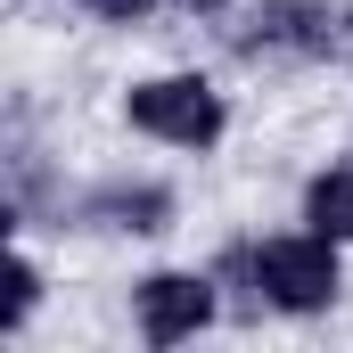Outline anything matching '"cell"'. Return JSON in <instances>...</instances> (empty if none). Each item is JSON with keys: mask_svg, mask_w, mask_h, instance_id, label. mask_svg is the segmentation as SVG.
<instances>
[{"mask_svg": "<svg viewBox=\"0 0 353 353\" xmlns=\"http://www.w3.org/2000/svg\"><path fill=\"white\" fill-rule=\"evenodd\" d=\"M337 41V17L321 0H263L255 25L239 33V50H296V58H321Z\"/></svg>", "mask_w": 353, "mask_h": 353, "instance_id": "277c9868", "label": "cell"}, {"mask_svg": "<svg viewBox=\"0 0 353 353\" xmlns=\"http://www.w3.org/2000/svg\"><path fill=\"white\" fill-rule=\"evenodd\" d=\"M132 123L173 140V148H205L222 132V99L197 83V74H165V83H140L132 90Z\"/></svg>", "mask_w": 353, "mask_h": 353, "instance_id": "7a4b0ae2", "label": "cell"}, {"mask_svg": "<svg viewBox=\"0 0 353 353\" xmlns=\"http://www.w3.org/2000/svg\"><path fill=\"white\" fill-rule=\"evenodd\" d=\"M214 321V288L197 279V271H157L148 288H140V329H148V345H181V337H197Z\"/></svg>", "mask_w": 353, "mask_h": 353, "instance_id": "3957f363", "label": "cell"}, {"mask_svg": "<svg viewBox=\"0 0 353 353\" xmlns=\"http://www.w3.org/2000/svg\"><path fill=\"white\" fill-rule=\"evenodd\" d=\"M173 8H222V0H173Z\"/></svg>", "mask_w": 353, "mask_h": 353, "instance_id": "ba28073f", "label": "cell"}, {"mask_svg": "<svg viewBox=\"0 0 353 353\" xmlns=\"http://www.w3.org/2000/svg\"><path fill=\"white\" fill-rule=\"evenodd\" d=\"M33 296H41V279H33V263H17V271H8V312H0V321H8V329H25Z\"/></svg>", "mask_w": 353, "mask_h": 353, "instance_id": "8992f818", "label": "cell"}, {"mask_svg": "<svg viewBox=\"0 0 353 353\" xmlns=\"http://www.w3.org/2000/svg\"><path fill=\"white\" fill-rule=\"evenodd\" d=\"M304 214H312L329 239H353V173H321L312 197H304Z\"/></svg>", "mask_w": 353, "mask_h": 353, "instance_id": "5b68a950", "label": "cell"}, {"mask_svg": "<svg viewBox=\"0 0 353 353\" xmlns=\"http://www.w3.org/2000/svg\"><path fill=\"white\" fill-rule=\"evenodd\" d=\"M90 8H99V17H140L148 0H90Z\"/></svg>", "mask_w": 353, "mask_h": 353, "instance_id": "52a82bcc", "label": "cell"}, {"mask_svg": "<svg viewBox=\"0 0 353 353\" xmlns=\"http://www.w3.org/2000/svg\"><path fill=\"white\" fill-rule=\"evenodd\" d=\"M255 279H263V296L279 312H321V304L337 296V239H329V230H312V239H271L263 255H255Z\"/></svg>", "mask_w": 353, "mask_h": 353, "instance_id": "6da1fadb", "label": "cell"}]
</instances>
